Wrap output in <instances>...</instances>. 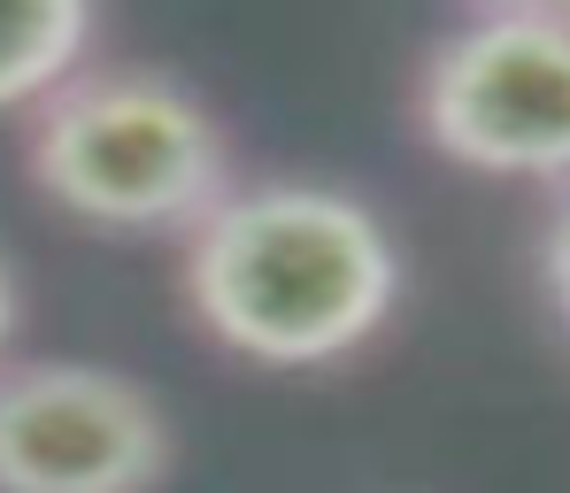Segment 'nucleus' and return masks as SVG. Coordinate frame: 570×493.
<instances>
[{
  "mask_svg": "<svg viewBox=\"0 0 570 493\" xmlns=\"http://www.w3.org/2000/svg\"><path fill=\"white\" fill-rule=\"evenodd\" d=\"M8 332H16V278H8V263H0V347H8Z\"/></svg>",
  "mask_w": 570,
  "mask_h": 493,
  "instance_id": "6e6552de",
  "label": "nucleus"
},
{
  "mask_svg": "<svg viewBox=\"0 0 570 493\" xmlns=\"http://www.w3.org/2000/svg\"><path fill=\"white\" fill-rule=\"evenodd\" d=\"M31 186L94 231H178L232 194V147L216 108L170 70H78L31 108Z\"/></svg>",
  "mask_w": 570,
  "mask_h": 493,
  "instance_id": "f03ea898",
  "label": "nucleus"
},
{
  "mask_svg": "<svg viewBox=\"0 0 570 493\" xmlns=\"http://www.w3.org/2000/svg\"><path fill=\"white\" fill-rule=\"evenodd\" d=\"M478 16H570V0H478Z\"/></svg>",
  "mask_w": 570,
  "mask_h": 493,
  "instance_id": "0eeeda50",
  "label": "nucleus"
},
{
  "mask_svg": "<svg viewBox=\"0 0 570 493\" xmlns=\"http://www.w3.org/2000/svg\"><path fill=\"white\" fill-rule=\"evenodd\" d=\"M540 286L556 300V316L570 324V186L548 200V224H540Z\"/></svg>",
  "mask_w": 570,
  "mask_h": 493,
  "instance_id": "423d86ee",
  "label": "nucleus"
},
{
  "mask_svg": "<svg viewBox=\"0 0 570 493\" xmlns=\"http://www.w3.org/2000/svg\"><path fill=\"white\" fill-rule=\"evenodd\" d=\"M94 0H0V116L39 108L86 70Z\"/></svg>",
  "mask_w": 570,
  "mask_h": 493,
  "instance_id": "39448f33",
  "label": "nucleus"
},
{
  "mask_svg": "<svg viewBox=\"0 0 570 493\" xmlns=\"http://www.w3.org/2000/svg\"><path fill=\"white\" fill-rule=\"evenodd\" d=\"M193 324L263 371H324L363 355L401 300L393 224L347 186H232L178 255Z\"/></svg>",
  "mask_w": 570,
  "mask_h": 493,
  "instance_id": "f257e3e1",
  "label": "nucleus"
},
{
  "mask_svg": "<svg viewBox=\"0 0 570 493\" xmlns=\"http://www.w3.org/2000/svg\"><path fill=\"white\" fill-rule=\"evenodd\" d=\"M170 455V416L131 371L78 355L0 363V493H155Z\"/></svg>",
  "mask_w": 570,
  "mask_h": 493,
  "instance_id": "20e7f679",
  "label": "nucleus"
},
{
  "mask_svg": "<svg viewBox=\"0 0 570 493\" xmlns=\"http://www.w3.org/2000/svg\"><path fill=\"white\" fill-rule=\"evenodd\" d=\"M416 131L471 178L570 186V16H471L416 70Z\"/></svg>",
  "mask_w": 570,
  "mask_h": 493,
  "instance_id": "7ed1b4c3",
  "label": "nucleus"
}]
</instances>
